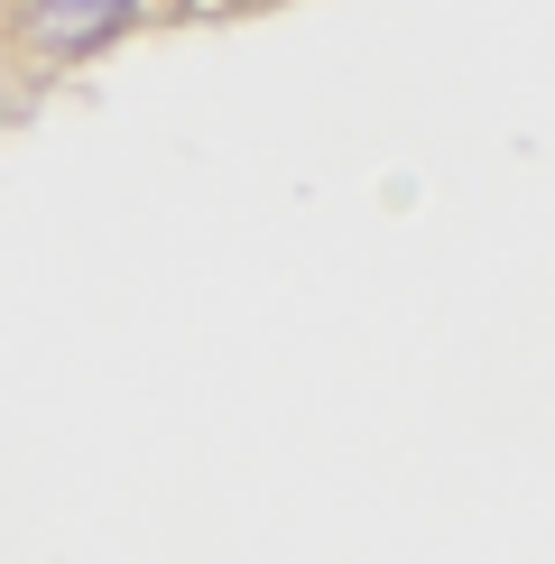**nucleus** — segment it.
Segmentation results:
<instances>
[{
	"instance_id": "1",
	"label": "nucleus",
	"mask_w": 555,
	"mask_h": 564,
	"mask_svg": "<svg viewBox=\"0 0 555 564\" xmlns=\"http://www.w3.org/2000/svg\"><path fill=\"white\" fill-rule=\"evenodd\" d=\"M130 10L139 0H19V29L46 56H92L111 29H130Z\"/></svg>"
},
{
	"instance_id": "2",
	"label": "nucleus",
	"mask_w": 555,
	"mask_h": 564,
	"mask_svg": "<svg viewBox=\"0 0 555 564\" xmlns=\"http://www.w3.org/2000/svg\"><path fill=\"white\" fill-rule=\"evenodd\" d=\"M185 19H214V10H241V0H176Z\"/></svg>"
}]
</instances>
